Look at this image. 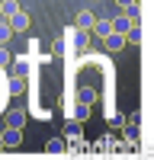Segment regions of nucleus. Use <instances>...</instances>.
<instances>
[{
    "mask_svg": "<svg viewBox=\"0 0 154 160\" xmlns=\"http://www.w3.org/2000/svg\"><path fill=\"white\" fill-rule=\"evenodd\" d=\"M7 22H10V29H13V32H26V29H29V13L16 10L13 16H7Z\"/></svg>",
    "mask_w": 154,
    "mask_h": 160,
    "instance_id": "nucleus-1",
    "label": "nucleus"
},
{
    "mask_svg": "<svg viewBox=\"0 0 154 160\" xmlns=\"http://www.w3.org/2000/svg\"><path fill=\"white\" fill-rule=\"evenodd\" d=\"M103 45H106V51H122L125 48V35L122 32H109V35H103Z\"/></svg>",
    "mask_w": 154,
    "mask_h": 160,
    "instance_id": "nucleus-2",
    "label": "nucleus"
},
{
    "mask_svg": "<svg viewBox=\"0 0 154 160\" xmlns=\"http://www.w3.org/2000/svg\"><path fill=\"white\" fill-rule=\"evenodd\" d=\"M0 138H3V148H19V141H23L19 128H10V125H7V131H3Z\"/></svg>",
    "mask_w": 154,
    "mask_h": 160,
    "instance_id": "nucleus-3",
    "label": "nucleus"
},
{
    "mask_svg": "<svg viewBox=\"0 0 154 160\" xmlns=\"http://www.w3.org/2000/svg\"><path fill=\"white\" fill-rule=\"evenodd\" d=\"M132 22H138V19H132L128 13H119V16H112V32H122V35H125V29H128Z\"/></svg>",
    "mask_w": 154,
    "mask_h": 160,
    "instance_id": "nucleus-4",
    "label": "nucleus"
},
{
    "mask_svg": "<svg viewBox=\"0 0 154 160\" xmlns=\"http://www.w3.org/2000/svg\"><path fill=\"white\" fill-rule=\"evenodd\" d=\"M90 29H93V32L103 38V35H109V32H112V19H106V16H103V19H93V26H90Z\"/></svg>",
    "mask_w": 154,
    "mask_h": 160,
    "instance_id": "nucleus-5",
    "label": "nucleus"
},
{
    "mask_svg": "<svg viewBox=\"0 0 154 160\" xmlns=\"http://www.w3.org/2000/svg\"><path fill=\"white\" fill-rule=\"evenodd\" d=\"M64 151H68V148H64V138H51L45 144V154H51V157H61Z\"/></svg>",
    "mask_w": 154,
    "mask_h": 160,
    "instance_id": "nucleus-6",
    "label": "nucleus"
},
{
    "mask_svg": "<svg viewBox=\"0 0 154 160\" xmlns=\"http://www.w3.org/2000/svg\"><path fill=\"white\" fill-rule=\"evenodd\" d=\"M23 122H26V112L23 109H10L7 112V125L10 128H23Z\"/></svg>",
    "mask_w": 154,
    "mask_h": 160,
    "instance_id": "nucleus-7",
    "label": "nucleus"
},
{
    "mask_svg": "<svg viewBox=\"0 0 154 160\" xmlns=\"http://www.w3.org/2000/svg\"><path fill=\"white\" fill-rule=\"evenodd\" d=\"M19 10V0H0V19H7L13 16V13Z\"/></svg>",
    "mask_w": 154,
    "mask_h": 160,
    "instance_id": "nucleus-8",
    "label": "nucleus"
},
{
    "mask_svg": "<svg viewBox=\"0 0 154 160\" xmlns=\"http://www.w3.org/2000/svg\"><path fill=\"white\" fill-rule=\"evenodd\" d=\"M93 99H96V90H93V87H80V90H77V102L93 106Z\"/></svg>",
    "mask_w": 154,
    "mask_h": 160,
    "instance_id": "nucleus-9",
    "label": "nucleus"
},
{
    "mask_svg": "<svg viewBox=\"0 0 154 160\" xmlns=\"http://www.w3.org/2000/svg\"><path fill=\"white\" fill-rule=\"evenodd\" d=\"M93 13H90V10H80V13H77V29H90V26H93Z\"/></svg>",
    "mask_w": 154,
    "mask_h": 160,
    "instance_id": "nucleus-10",
    "label": "nucleus"
},
{
    "mask_svg": "<svg viewBox=\"0 0 154 160\" xmlns=\"http://www.w3.org/2000/svg\"><path fill=\"white\" fill-rule=\"evenodd\" d=\"M74 118H77V122H87V118H90V106L87 102H77L74 106Z\"/></svg>",
    "mask_w": 154,
    "mask_h": 160,
    "instance_id": "nucleus-11",
    "label": "nucleus"
},
{
    "mask_svg": "<svg viewBox=\"0 0 154 160\" xmlns=\"http://www.w3.org/2000/svg\"><path fill=\"white\" fill-rule=\"evenodd\" d=\"M90 45V29H77V51H87Z\"/></svg>",
    "mask_w": 154,
    "mask_h": 160,
    "instance_id": "nucleus-12",
    "label": "nucleus"
},
{
    "mask_svg": "<svg viewBox=\"0 0 154 160\" xmlns=\"http://www.w3.org/2000/svg\"><path fill=\"white\" fill-rule=\"evenodd\" d=\"M122 125H125V122H122ZM138 138H141L138 122H128V125H125V141H138Z\"/></svg>",
    "mask_w": 154,
    "mask_h": 160,
    "instance_id": "nucleus-13",
    "label": "nucleus"
},
{
    "mask_svg": "<svg viewBox=\"0 0 154 160\" xmlns=\"http://www.w3.org/2000/svg\"><path fill=\"white\" fill-rule=\"evenodd\" d=\"M26 90V77H10V93H23Z\"/></svg>",
    "mask_w": 154,
    "mask_h": 160,
    "instance_id": "nucleus-14",
    "label": "nucleus"
},
{
    "mask_svg": "<svg viewBox=\"0 0 154 160\" xmlns=\"http://www.w3.org/2000/svg\"><path fill=\"white\" fill-rule=\"evenodd\" d=\"M10 35H13V29H10V22H7V19H0V42H7Z\"/></svg>",
    "mask_w": 154,
    "mask_h": 160,
    "instance_id": "nucleus-15",
    "label": "nucleus"
},
{
    "mask_svg": "<svg viewBox=\"0 0 154 160\" xmlns=\"http://www.w3.org/2000/svg\"><path fill=\"white\" fill-rule=\"evenodd\" d=\"M13 64V61H10ZM13 77H26V61H16L13 64Z\"/></svg>",
    "mask_w": 154,
    "mask_h": 160,
    "instance_id": "nucleus-16",
    "label": "nucleus"
},
{
    "mask_svg": "<svg viewBox=\"0 0 154 160\" xmlns=\"http://www.w3.org/2000/svg\"><path fill=\"white\" fill-rule=\"evenodd\" d=\"M10 61H13V55L3 48V42H0V68H3V64H10Z\"/></svg>",
    "mask_w": 154,
    "mask_h": 160,
    "instance_id": "nucleus-17",
    "label": "nucleus"
},
{
    "mask_svg": "<svg viewBox=\"0 0 154 160\" xmlns=\"http://www.w3.org/2000/svg\"><path fill=\"white\" fill-rule=\"evenodd\" d=\"M116 3H119V7L125 10V7H132V3H138V0H116Z\"/></svg>",
    "mask_w": 154,
    "mask_h": 160,
    "instance_id": "nucleus-18",
    "label": "nucleus"
},
{
    "mask_svg": "<svg viewBox=\"0 0 154 160\" xmlns=\"http://www.w3.org/2000/svg\"><path fill=\"white\" fill-rule=\"evenodd\" d=\"M0 151H7V148H3V138H0Z\"/></svg>",
    "mask_w": 154,
    "mask_h": 160,
    "instance_id": "nucleus-19",
    "label": "nucleus"
}]
</instances>
